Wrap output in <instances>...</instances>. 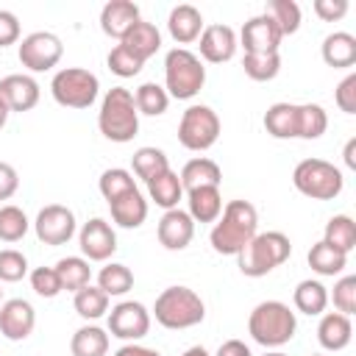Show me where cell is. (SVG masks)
<instances>
[{
	"label": "cell",
	"mask_w": 356,
	"mask_h": 356,
	"mask_svg": "<svg viewBox=\"0 0 356 356\" xmlns=\"http://www.w3.org/2000/svg\"><path fill=\"white\" fill-rule=\"evenodd\" d=\"M17 56H19V64H22L28 72H47V70H53V67L61 61L64 44H61V39H58L56 33H50V31H33V33H28V36L19 42Z\"/></svg>",
	"instance_id": "30bf717a"
},
{
	"label": "cell",
	"mask_w": 356,
	"mask_h": 356,
	"mask_svg": "<svg viewBox=\"0 0 356 356\" xmlns=\"http://www.w3.org/2000/svg\"><path fill=\"white\" fill-rule=\"evenodd\" d=\"M0 303H3V289H0Z\"/></svg>",
	"instance_id": "680465c9"
},
{
	"label": "cell",
	"mask_w": 356,
	"mask_h": 356,
	"mask_svg": "<svg viewBox=\"0 0 356 356\" xmlns=\"http://www.w3.org/2000/svg\"><path fill=\"white\" fill-rule=\"evenodd\" d=\"M108 209H111V220L120 228H139L147 220V200H145V195L139 189L111 200Z\"/></svg>",
	"instance_id": "4316f807"
},
{
	"label": "cell",
	"mask_w": 356,
	"mask_h": 356,
	"mask_svg": "<svg viewBox=\"0 0 356 356\" xmlns=\"http://www.w3.org/2000/svg\"><path fill=\"white\" fill-rule=\"evenodd\" d=\"M120 44H122L128 53H134L139 61H147L150 56L159 53V47H161V33H159V28H156L153 22L139 19V22L120 39Z\"/></svg>",
	"instance_id": "603a6c76"
},
{
	"label": "cell",
	"mask_w": 356,
	"mask_h": 356,
	"mask_svg": "<svg viewBox=\"0 0 356 356\" xmlns=\"http://www.w3.org/2000/svg\"><path fill=\"white\" fill-rule=\"evenodd\" d=\"M264 14L278 25L281 36H292L300 28V6L295 0H270Z\"/></svg>",
	"instance_id": "ab89813d"
},
{
	"label": "cell",
	"mask_w": 356,
	"mask_h": 356,
	"mask_svg": "<svg viewBox=\"0 0 356 356\" xmlns=\"http://www.w3.org/2000/svg\"><path fill=\"white\" fill-rule=\"evenodd\" d=\"M220 117L211 106H203V103H195L189 106L184 114H181V122H178V142L192 150V153H203L209 147H214V142L220 139Z\"/></svg>",
	"instance_id": "9c48e42d"
},
{
	"label": "cell",
	"mask_w": 356,
	"mask_h": 356,
	"mask_svg": "<svg viewBox=\"0 0 356 356\" xmlns=\"http://www.w3.org/2000/svg\"><path fill=\"white\" fill-rule=\"evenodd\" d=\"M312 356H320V353H312Z\"/></svg>",
	"instance_id": "91938a15"
},
{
	"label": "cell",
	"mask_w": 356,
	"mask_h": 356,
	"mask_svg": "<svg viewBox=\"0 0 356 356\" xmlns=\"http://www.w3.org/2000/svg\"><path fill=\"white\" fill-rule=\"evenodd\" d=\"M292 256V242L286 234L281 231H264L256 234L239 253H236V264L239 273L248 278H261L267 273H273L275 267H281L286 259Z\"/></svg>",
	"instance_id": "5b68a950"
},
{
	"label": "cell",
	"mask_w": 356,
	"mask_h": 356,
	"mask_svg": "<svg viewBox=\"0 0 356 356\" xmlns=\"http://www.w3.org/2000/svg\"><path fill=\"white\" fill-rule=\"evenodd\" d=\"M214 356H253V353H250V348H248L242 339H225V342L217 348Z\"/></svg>",
	"instance_id": "816d5d0a"
},
{
	"label": "cell",
	"mask_w": 356,
	"mask_h": 356,
	"mask_svg": "<svg viewBox=\"0 0 356 356\" xmlns=\"http://www.w3.org/2000/svg\"><path fill=\"white\" fill-rule=\"evenodd\" d=\"M292 303H295V309H298L300 314L317 317V314H323L325 306H328V289H325L320 281L306 278V281H300V284L295 286Z\"/></svg>",
	"instance_id": "f546056e"
},
{
	"label": "cell",
	"mask_w": 356,
	"mask_h": 356,
	"mask_svg": "<svg viewBox=\"0 0 356 356\" xmlns=\"http://www.w3.org/2000/svg\"><path fill=\"white\" fill-rule=\"evenodd\" d=\"M259 234V211L248 200H228L217 217L209 242L220 256H236Z\"/></svg>",
	"instance_id": "6da1fadb"
},
{
	"label": "cell",
	"mask_w": 356,
	"mask_h": 356,
	"mask_svg": "<svg viewBox=\"0 0 356 356\" xmlns=\"http://www.w3.org/2000/svg\"><path fill=\"white\" fill-rule=\"evenodd\" d=\"M100 81L83 67H64L50 81V95L64 108H89L97 100Z\"/></svg>",
	"instance_id": "ba28073f"
},
{
	"label": "cell",
	"mask_w": 356,
	"mask_h": 356,
	"mask_svg": "<svg viewBox=\"0 0 356 356\" xmlns=\"http://www.w3.org/2000/svg\"><path fill=\"white\" fill-rule=\"evenodd\" d=\"M33 231H36L39 242L56 248V245H67L75 236L78 222H75L72 209H67L61 203H50L44 209H39V214L33 220Z\"/></svg>",
	"instance_id": "7c38bea8"
},
{
	"label": "cell",
	"mask_w": 356,
	"mask_h": 356,
	"mask_svg": "<svg viewBox=\"0 0 356 356\" xmlns=\"http://www.w3.org/2000/svg\"><path fill=\"white\" fill-rule=\"evenodd\" d=\"M36 325V312L28 300L22 298H11L0 303V334L8 342H22L33 334Z\"/></svg>",
	"instance_id": "5bb4252c"
},
{
	"label": "cell",
	"mask_w": 356,
	"mask_h": 356,
	"mask_svg": "<svg viewBox=\"0 0 356 356\" xmlns=\"http://www.w3.org/2000/svg\"><path fill=\"white\" fill-rule=\"evenodd\" d=\"M97 128L108 142L125 145L139 134V111L134 103V92L125 86H111L103 95L100 111H97Z\"/></svg>",
	"instance_id": "3957f363"
},
{
	"label": "cell",
	"mask_w": 356,
	"mask_h": 356,
	"mask_svg": "<svg viewBox=\"0 0 356 356\" xmlns=\"http://www.w3.org/2000/svg\"><path fill=\"white\" fill-rule=\"evenodd\" d=\"M114 356H161L159 350L153 348H145V345H136V342H125L122 348L114 350Z\"/></svg>",
	"instance_id": "f5cc1de1"
},
{
	"label": "cell",
	"mask_w": 356,
	"mask_h": 356,
	"mask_svg": "<svg viewBox=\"0 0 356 356\" xmlns=\"http://www.w3.org/2000/svg\"><path fill=\"white\" fill-rule=\"evenodd\" d=\"M306 259H309V267H312L317 275H328V278L339 275V273L345 270V264H348V256L339 253L337 248L325 245L323 239L309 248V256H306Z\"/></svg>",
	"instance_id": "d6a6232c"
},
{
	"label": "cell",
	"mask_w": 356,
	"mask_h": 356,
	"mask_svg": "<svg viewBox=\"0 0 356 356\" xmlns=\"http://www.w3.org/2000/svg\"><path fill=\"white\" fill-rule=\"evenodd\" d=\"M78 245L86 261H108L117 250V234L103 217H92L78 231Z\"/></svg>",
	"instance_id": "4fadbf2b"
},
{
	"label": "cell",
	"mask_w": 356,
	"mask_h": 356,
	"mask_svg": "<svg viewBox=\"0 0 356 356\" xmlns=\"http://www.w3.org/2000/svg\"><path fill=\"white\" fill-rule=\"evenodd\" d=\"M292 184L300 195L312 200H334L339 197L345 178H342V170L325 159H303L292 170Z\"/></svg>",
	"instance_id": "52a82bcc"
},
{
	"label": "cell",
	"mask_w": 356,
	"mask_h": 356,
	"mask_svg": "<svg viewBox=\"0 0 356 356\" xmlns=\"http://www.w3.org/2000/svg\"><path fill=\"white\" fill-rule=\"evenodd\" d=\"M139 22V6L131 0H108L100 11V31L111 39H122Z\"/></svg>",
	"instance_id": "d6986e66"
},
{
	"label": "cell",
	"mask_w": 356,
	"mask_h": 356,
	"mask_svg": "<svg viewBox=\"0 0 356 356\" xmlns=\"http://www.w3.org/2000/svg\"><path fill=\"white\" fill-rule=\"evenodd\" d=\"M150 312L139 300H120L108 312V334L122 342H136L150 331Z\"/></svg>",
	"instance_id": "8fae6325"
},
{
	"label": "cell",
	"mask_w": 356,
	"mask_h": 356,
	"mask_svg": "<svg viewBox=\"0 0 356 356\" xmlns=\"http://www.w3.org/2000/svg\"><path fill=\"white\" fill-rule=\"evenodd\" d=\"M334 103L339 106V111L345 114H356V72H348L337 89H334Z\"/></svg>",
	"instance_id": "7dc6e473"
},
{
	"label": "cell",
	"mask_w": 356,
	"mask_h": 356,
	"mask_svg": "<svg viewBox=\"0 0 356 356\" xmlns=\"http://www.w3.org/2000/svg\"><path fill=\"white\" fill-rule=\"evenodd\" d=\"M97 189H100V195L111 203V200H117V197L134 192V189H136V181H134V172H131V170L108 167V170H103L100 181H97Z\"/></svg>",
	"instance_id": "f35d334b"
},
{
	"label": "cell",
	"mask_w": 356,
	"mask_h": 356,
	"mask_svg": "<svg viewBox=\"0 0 356 356\" xmlns=\"http://www.w3.org/2000/svg\"><path fill=\"white\" fill-rule=\"evenodd\" d=\"M298 331L295 312L281 300H261L253 306L248 317V334L253 342L264 345L267 350H278L286 345Z\"/></svg>",
	"instance_id": "7a4b0ae2"
},
{
	"label": "cell",
	"mask_w": 356,
	"mask_h": 356,
	"mask_svg": "<svg viewBox=\"0 0 356 356\" xmlns=\"http://www.w3.org/2000/svg\"><path fill=\"white\" fill-rule=\"evenodd\" d=\"M203 14L195 8V6H189V3H181V6H175L172 11H170V17H167V31H170V36L178 42V44H192V42H197L200 39V33H203Z\"/></svg>",
	"instance_id": "ffe728a7"
},
{
	"label": "cell",
	"mask_w": 356,
	"mask_h": 356,
	"mask_svg": "<svg viewBox=\"0 0 356 356\" xmlns=\"http://www.w3.org/2000/svg\"><path fill=\"white\" fill-rule=\"evenodd\" d=\"M19 42V19L14 11L0 8V47L17 44Z\"/></svg>",
	"instance_id": "681fc988"
},
{
	"label": "cell",
	"mask_w": 356,
	"mask_h": 356,
	"mask_svg": "<svg viewBox=\"0 0 356 356\" xmlns=\"http://www.w3.org/2000/svg\"><path fill=\"white\" fill-rule=\"evenodd\" d=\"M350 337H353V325H350V317L348 314H339V312H323L320 314V323H317V342L325 348V350H345L350 345Z\"/></svg>",
	"instance_id": "44dd1931"
},
{
	"label": "cell",
	"mask_w": 356,
	"mask_h": 356,
	"mask_svg": "<svg viewBox=\"0 0 356 356\" xmlns=\"http://www.w3.org/2000/svg\"><path fill=\"white\" fill-rule=\"evenodd\" d=\"M261 122L273 139H298V103H273Z\"/></svg>",
	"instance_id": "d4e9b609"
},
{
	"label": "cell",
	"mask_w": 356,
	"mask_h": 356,
	"mask_svg": "<svg viewBox=\"0 0 356 356\" xmlns=\"http://www.w3.org/2000/svg\"><path fill=\"white\" fill-rule=\"evenodd\" d=\"M39 95H42L39 83L28 72H14L0 78V97L8 106V111H31L39 103Z\"/></svg>",
	"instance_id": "e0dca14e"
},
{
	"label": "cell",
	"mask_w": 356,
	"mask_h": 356,
	"mask_svg": "<svg viewBox=\"0 0 356 356\" xmlns=\"http://www.w3.org/2000/svg\"><path fill=\"white\" fill-rule=\"evenodd\" d=\"M181 356H211V353H209L203 345H192V348H186Z\"/></svg>",
	"instance_id": "11a10c76"
},
{
	"label": "cell",
	"mask_w": 356,
	"mask_h": 356,
	"mask_svg": "<svg viewBox=\"0 0 356 356\" xmlns=\"http://www.w3.org/2000/svg\"><path fill=\"white\" fill-rule=\"evenodd\" d=\"M19 189V175L8 161H0V200L14 197V192Z\"/></svg>",
	"instance_id": "f907efd6"
},
{
	"label": "cell",
	"mask_w": 356,
	"mask_h": 356,
	"mask_svg": "<svg viewBox=\"0 0 356 356\" xmlns=\"http://www.w3.org/2000/svg\"><path fill=\"white\" fill-rule=\"evenodd\" d=\"M156 323L161 328H170V331H184V328H195L203 323L206 317V303L203 298L189 289V286H167L156 303H153V314Z\"/></svg>",
	"instance_id": "277c9868"
},
{
	"label": "cell",
	"mask_w": 356,
	"mask_h": 356,
	"mask_svg": "<svg viewBox=\"0 0 356 356\" xmlns=\"http://www.w3.org/2000/svg\"><path fill=\"white\" fill-rule=\"evenodd\" d=\"M134 103H136V111L139 114H145V117H161L167 111V106H170V95L156 81H145L134 92Z\"/></svg>",
	"instance_id": "8d00e7d4"
},
{
	"label": "cell",
	"mask_w": 356,
	"mask_h": 356,
	"mask_svg": "<svg viewBox=\"0 0 356 356\" xmlns=\"http://www.w3.org/2000/svg\"><path fill=\"white\" fill-rule=\"evenodd\" d=\"M106 64H108V70H111L114 75H120V78H134V75H139V70L145 67V61H139V58H136L134 53H128L122 44H114V47H111Z\"/></svg>",
	"instance_id": "ee69618b"
},
{
	"label": "cell",
	"mask_w": 356,
	"mask_h": 356,
	"mask_svg": "<svg viewBox=\"0 0 356 356\" xmlns=\"http://www.w3.org/2000/svg\"><path fill=\"white\" fill-rule=\"evenodd\" d=\"M206 83V67L203 61L186 50L172 47L164 56V92L175 100H192Z\"/></svg>",
	"instance_id": "8992f818"
},
{
	"label": "cell",
	"mask_w": 356,
	"mask_h": 356,
	"mask_svg": "<svg viewBox=\"0 0 356 356\" xmlns=\"http://www.w3.org/2000/svg\"><path fill=\"white\" fill-rule=\"evenodd\" d=\"M184 195H186V214L195 222H217V217L222 214L220 186H197Z\"/></svg>",
	"instance_id": "7402d4cb"
},
{
	"label": "cell",
	"mask_w": 356,
	"mask_h": 356,
	"mask_svg": "<svg viewBox=\"0 0 356 356\" xmlns=\"http://www.w3.org/2000/svg\"><path fill=\"white\" fill-rule=\"evenodd\" d=\"M131 167H134V175L142 178V181L147 184V181L156 178L159 172L170 170V159H167V153H164L161 147H150V145H145V147L134 150V156H131Z\"/></svg>",
	"instance_id": "e575fe53"
},
{
	"label": "cell",
	"mask_w": 356,
	"mask_h": 356,
	"mask_svg": "<svg viewBox=\"0 0 356 356\" xmlns=\"http://www.w3.org/2000/svg\"><path fill=\"white\" fill-rule=\"evenodd\" d=\"M8 114H11V111H8V106H6V103H3V97H0V128L8 122Z\"/></svg>",
	"instance_id": "9f6ffc18"
},
{
	"label": "cell",
	"mask_w": 356,
	"mask_h": 356,
	"mask_svg": "<svg viewBox=\"0 0 356 356\" xmlns=\"http://www.w3.org/2000/svg\"><path fill=\"white\" fill-rule=\"evenodd\" d=\"M264 356H286V353H284V350H267Z\"/></svg>",
	"instance_id": "6f0895ef"
},
{
	"label": "cell",
	"mask_w": 356,
	"mask_h": 356,
	"mask_svg": "<svg viewBox=\"0 0 356 356\" xmlns=\"http://www.w3.org/2000/svg\"><path fill=\"white\" fill-rule=\"evenodd\" d=\"M178 178H181L184 192L197 189V186H220V181H222V170H220V164H217L214 159L195 156V159H189V161L184 164V170H181Z\"/></svg>",
	"instance_id": "484cf974"
},
{
	"label": "cell",
	"mask_w": 356,
	"mask_h": 356,
	"mask_svg": "<svg viewBox=\"0 0 356 356\" xmlns=\"http://www.w3.org/2000/svg\"><path fill=\"white\" fill-rule=\"evenodd\" d=\"M328 300H334V309L339 314H353L356 312V275H342L334 284V292L328 295Z\"/></svg>",
	"instance_id": "f6af8a7d"
},
{
	"label": "cell",
	"mask_w": 356,
	"mask_h": 356,
	"mask_svg": "<svg viewBox=\"0 0 356 356\" xmlns=\"http://www.w3.org/2000/svg\"><path fill=\"white\" fill-rule=\"evenodd\" d=\"M31 289L39 298H56L61 292V281H58L56 267H36V270H31Z\"/></svg>",
	"instance_id": "bcb514c9"
},
{
	"label": "cell",
	"mask_w": 356,
	"mask_h": 356,
	"mask_svg": "<svg viewBox=\"0 0 356 356\" xmlns=\"http://www.w3.org/2000/svg\"><path fill=\"white\" fill-rule=\"evenodd\" d=\"M242 67H245V75L250 81L264 83L281 72V56L278 53H245Z\"/></svg>",
	"instance_id": "60d3db41"
},
{
	"label": "cell",
	"mask_w": 356,
	"mask_h": 356,
	"mask_svg": "<svg viewBox=\"0 0 356 356\" xmlns=\"http://www.w3.org/2000/svg\"><path fill=\"white\" fill-rule=\"evenodd\" d=\"M72 306H75L78 317H83L86 323H95V320H100L103 314H108V295H106L100 286L86 284L83 289H78V292L72 295Z\"/></svg>",
	"instance_id": "836d02e7"
},
{
	"label": "cell",
	"mask_w": 356,
	"mask_h": 356,
	"mask_svg": "<svg viewBox=\"0 0 356 356\" xmlns=\"http://www.w3.org/2000/svg\"><path fill=\"white\" fill-rule=\"evenodd\" d=\"M312 8L323 22H337L348 14V0H314Z\"/></svg>",
	"instance_id": "c3c4849f"
},
{
	"label": "cell",
	"mask_w": 356,
	"mask_h": 356,
	"mask_svg": "<svg viewBox=\"0 0 356 356\" xmlns=\"http://www.w3.org/2000/svg\"><path fill=\"white\" fill-rule=\"evenodd\" d=\"M342 161L348 170H356V136H350L345 142V150H342Z\"/></svg>",
	"instance_id": "db71d44e"
},
{
	"label": "cell",
	"mask_w": 356,
	"mask_h": 356,
	"mask_svg": "<svg viewBox=\"0 0 356 356\" xmlns=\"http://www.w3.org/2000/svg\"><path fill=\"white\" fill-rule=\"evenodd\" d=\"M31 228V220L28 214L14 206V203H6L0 206V239L3 242H19Z\"/></svg>",
	"instance_id": "b9f144b4"
},
{
	"label": "cell",
	"mask_w": 356,
	"mask_h": 356,
	"mask_svg": "<svg viewBox=\"0 0 356 356\" xmlns=\"http://www.w3.org/2000/svg\"><path fill=\"white\" fill-rule=\"evenodd\" d=\"M97 286L108 295V298H122L125 292H131L134 286V273L131 267L120 264V261H108L106 267H100L97 273Z\"/></svg>",
	"instance_id": "d590c367"
},
{
	"label": "cell",
	"mask_w": 356,
	"mask_h": 356,
	"mask_svg": "<svg viewBox=\"0 0 356 356\" xmlns=\"http://www.w3.org/2000/svg\"><path fill=\"white\" fill-rule=\"evenodd\" d=\"M156 236L167 250H184L195 236V220L184 209H170L156 225Z\"/></svg>",
	"instance_id": "ac0fdd59"
},
{
	"label": "cell",
	"mask_w": 356,
	"mask_h": 356,
	"mask_svg": "<svg viewBox=\"0 0 356 356\" xmlns=\"http://www.w3.org/2000/svg\"><path fill=\"white\" fill-rule=\"evenodd\" d=\"M197 42H200L197 44L200 47V56L197 58H203L209 64H225V61H231L234 53H236V47H239L236 31L231 25H220V22L206 25Z\"/></svg>",
	"instance_id": "9a60e30c"
},
{
	"label": "cell",
	"mask_w": 356,
	"mask_h": 356,
	"mask_svg": "<svg viewBox=\"0 0 356 356\" xmlns=\"http://www.w3.org/2000/svg\"><path fill=\"white\" fill-rule=\"evenodd\" d=\"M25 275H28V259H25V253H19L14 248H3L0 250V281L17 284Z\"/></svg>",
	"instance_id": "7bdbcfd3"
},
{
	"label": "cell",
	"mask_w": 356,
	"mask_h": 356,
	"mask_svg": "<svg viewBox=\"0 0 356 356\" xmlns=\"http://www.w3.org/2000/svg\"><path fill=\"white\" fill-rule=\"evenodd\" d=\"M147 197H150L156 206H161L164 211L178 209V203H181V197H184V186H181L178 172L164 170V172H159L156 178H150V181H147Z\"/></svg>",
	"instance_id": "83f0119b"
},
{
	"label": "cell",
	"mask_w": 356,
	"mask_h": 356,
	"mask_svg": "<svg viewBox=\"0 0 356 356\" xmlns=\"http://www.w3.org/2000/svg\"><path fill=\"white\" fill-rule=\"evenodd\" d=\"M328 128V114L320 103H298V139H320Z\"/></svg>",
	"instance_id": "74e56055"
},
{
	"label": "cell",
	"mask_w": 356,
	"mask_h": 356,
	"mask_svg": "<svg viewBox=\"0 0 356 356\" xmlns=\"http://www.w3.org/2000/svg\"><path fill=\"white\" fill-rule=\"evenodd\" d=\"M70 353L72 356H106L108 353V331L95 323L81 325L70 339Z\"/></svg>",
	"instance_id": "f1b7e54d"
},
{
	"label": "cell",
	"mask_w": 356,
	"mask_h": 356,
	"mask_svg": "<svg viewBox=\"0 0 356 356\" xmlns=\"http://www.w3.org/2000/svg\"><path fill=\"white\" fill-rule=\"evenodd\" d=\"M323 242L348 256V253L356 248V222H353V217H350V214H334V217L325 222Z\"/></svg>",
	"instance_id": "4dcf8cb0"
},
{
	"label": "cell",
	"mask_w": 356,
	"mask_h": 356,
	"mask_svg": "<svg viewBox=\"0 0 356 356\" xmlns=\"http://www.w3.org/2000/svg\"><path fill=\"white\" fill-rule=\"evenodd\" d=\"M56 273H58L61 289H67L72 295L92 281V267H89V261L83 256H64V259H58L56 261Z\"/></svg>",
	"instance_id": "1f68e13d"
},
{
	"label": "cell",
	"mask_w": 356,
	"mask_h": 356,
	"mask_svg": "<svg viewBox=\"0 0 356 356\" xmlns=\"http://www.w3.org/2000/svg\"><path fill=\"white\" fill-rule=\"evenodd\" d=\"M320 53H323V61L334 70L353 67L356 64V36L348 31H334L323 39Z\"/></svg>",
	"instance_id": "cb8c5ba5"
},
{
	"label": "cell",
	"mask_w": 356,
	"mask_h": 356,
	"mask_svg": "<svg viewBox=\"0 0 356 356\" xmlns=\"http://www.w3.org/2000/svg\"><path fill=\"white\" fill-rule=\"evenodd\" d=\"M281 31L278 25L267 17V14H256L242 25L239 42L245 47V53H278L281 44Z\"/></svg>",
	"instance_id": "2e32d148"
}]
</instances>
